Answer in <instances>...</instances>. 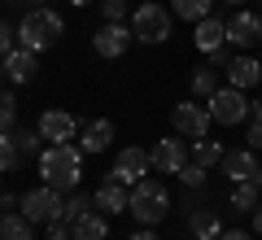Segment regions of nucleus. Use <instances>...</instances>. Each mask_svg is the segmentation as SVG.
<instances>
[{
	"mask_svg": "<svg viewBox=\"0 0 262 240\" xmlns=\"http://www.w3.org/2000/svg\"><path fill=\"white\" fill-rule=\"evenodd\" d=\"M149 170H153L149 153L131 144V148H122V153L114 157V166H110V175H105V179H114V184H122V188H136L140 179H149Z\"/></svg>",
	"mask_w": 262,
	"mask_h": 240,
	"instance_id": "6",
	"label": "nucleus"
},
{
	"mask_svg": "<svg viewBox=\"0 0 262 240\" xmlns=\"http://www.w3.org/2000/svg\"><path fill=\"white\" fill-rule=\"evenodd\" d=\"M258 184H262V170H258Z\"/></svg>",
	"mask_w": 262,
	"mask_h": 240,
	"instance_id": "38",
	"label": "nucleus"
},
{
	"mask_svg": "<svg viewBox=\"0 0 262 240\" xmlns=\"http://www.w3.org/2000/svg\"><path fill=\"white\" fill-rule=\"evenodd\" d=\"M249 105L253 101H245V88H219L210 96V114H214L219 127H241L249 118Z\"/></svg>",
	"mask_w": 262,
	"mask_h": 240,
	"instance_id": "5",
	"label": "nucleus"
},
{
	"mask_svg": "<svg viewBox=\"0 0 262 240\" xmlns=\"http://www.w3.org/2000/svg\"><path fill=\"white\" fill-rule=\"evenodd\" d=\"M179 179H184L188 188H201V184H206V166H196V162H188V166L179 170Z\"/></svg>",
	"mask_w": 262,
	"mask_h": 240,
	"instance_id": "30",
	"label": "nucleus"
},
{
	"mask_svg": "<svg viewBox=\"0 0 262 240\" xmlns=\"http://www.w3.org/2000/svg\"><path fill=\"white\" fill-rule=\"evenodd\" d=\"M0 240H35V223H31L22 210L5 214V219H0Z\"/></svg>",
	"mask_w": 262,
	"mask_h": 240,
	"instance_id": "18",
	"label": "nucleus"
},
{
	"mask_svg": "<svg viewBox=\"0 0 262 240\" xmlns=\"http://www.w3.org/2000/svg\"><path fill=\"white\" fill-rule=\"evenodd\" d=\"M219 240H253V236H249V231H223Z\"/></svg>",
	"mask_w": 262,
	"mask_h": 240,
	"instance_id": "34",
	"label": "nucleus"
},
{
	"mask_svg": "<svg viewBox=\"0 0 262 240\" xmlns=\"http://www.w3.org/2000/svg\"><path fill=\"white\" fill-rule=\"evenodd\" d=\"M253 231H262V205L253 210Z\"/></svg>",
	"mask_w": 262,
	"mask_h": 240,
	"instance_id": "35",
	"label": "nucleus"
},
{
	"mask_svg": "<svg viewBox=\"0 0 262 240\" xmlns=\"http://www.w3.org/2000/svg\"><path fill=\"white\" fill-rule=\"evenodd\" d=\"M232 5H236V0H232Z\"/></svg>",
	"mask_w": 262,
	"mask_h": 240,
	"instance_id": "39",
	"label": "nucleus"
},
{
	"mask_svg": "<svg viewBox=\"0 0 262 240\" xmlns=\"http://www.w3.org/2000/svg\"><path fill=\"white\" fill-rule=\"evenodd\" d=\"M232 205L241 214H253L262 205V184L258 179H245V184H232Z\"/></svg>",
	"mask_w": 262,
	"mask_h": 240,
	"instance_id": "20",
	"label": "nucleus"
},
{
	"mask_svg": "<svg viewBox=\"0 0 262 240\" xmlns=\"http://www.w3.org/2000/svg\"><path fill=\"white\" fill-rule=\"evenodd\" d=\"M127 240H158L153 231H136V236H127Z\"/></svg>",
	"mask_w": 262,
	"mask_h": 240,
	"instance_id": "36",
	"label": "nucleus"
},
{
	"mask_svg": "<svg viewBox=\"0 0 262 240\" xmlns=\"http://www.w3.org/2000/svg\"><path fill=\"white\" fill-rule=\"evenodd\" d=\"M206 57H210V66H223V70H227V66L236 61V57H232V44H223V48H214V53H206Z\"/></svg>",
	"mask_w": 262,
	"mask_h": 240,
	"instance_id": "32",
	"label": "nucleus"
},
{
	"mask_svg": "<svg viewBox=\"0 0 262 240\" xmlns=\"http://www.w3.org/2000/svg\"><path fill=\"white\" fill-rule=\"evenodd\" d=\"M92 201H96V210H101V214H127L131 210V192L122 184H114V179H105V184L96 188Z\"/></svg>",
	"mask_w": 262,
	"mask_h": 240,
	"instance_id": "15",
	"label": "nucleus"
},
{
	"mask_svg": "<svg viewBox=\"0 0 262 240\" xmlns=\"http://www.w3.org/2000/svg\"><path fill=\"white\" fill-rule=\"evenodd\" d=\"M22 162H27V148H22L13 136H5V140H0V166H5V170H18Z\"/></svg>",
	"mask_w": 262,
	"mask_h": 240,
	"instance_id": "25",
	"label": "nucleus"
},
{
	"mask_svg": "<svg viewBox=\"0 0 262 240\" xmlns=\"http://www.w3.org/2000/svg\"><path fill=\"white\" fill-rule=\"evenodd\" d=\"M35 57H39V53H31V48H13V53L5 57V83H9V88L31 83V79H35V70H39Z\"/></svg>",
	"mask_w": 262,
	"mask_h": 240,
	"instance_id": "13",
	"label": "nucleus"
},
{
	"mask_svg": "<svg viewBox=\"0 0 262 240\" xmlns=\"http://www.w3.org/2000/svg\"><path fill=\"white\" fill-rule=\"evenodd\" d=\"M214 92H219V70H196V74H192V96L210 101Z\"/></svg>",
	"mask_w": 262,
	"mask_h": 240,
	"instance_id": "27",
	"label": "nucleus"
},
{
	"mask_svg": "<svg viewBox=\"0 0 262 240\" xmlns=\"http://www.w3.org/2000/svg\"><path fill=\"white\" fill-rule=\"evenodd\" d=\"M61 210H66V201H61V192H57V188H35V192H27L22 197V214H27L31 223H53V219H61Z\"/></svg>",
	"mask_w": 262,
	"mask_h": 240,
	"instance_id": "8",
	"label": "nucleus"
},
{
	"mask_svg": "<svg viewBox=\"0 0 262 240\" xmlns=\"http://www.w3.org/2000/svg\"><path fill=\"white\" fill-rule=\"evenodd\" d=\"M70 227H75V240H105V236H110V223H105L101 210H88L83 219L70 223Z\"/></svg>",
	"mask_w": 262,
	"mask_h": 240,
	"instance_id": "19",
	"label": "nucleus"
},
{
	"mask_svg": "<svg viewBox=\"0 0 262 240\" xmlns=\"http://www.w3.org/2000/svg\"><path fill=\"white\" fill-rule=\"evenodd\" d=\"M101 13H105V22H122L127 18V0H101Z\"/></svg>",
	"mask_w": 262,
	"mask_h": 240,
	"instance_id": "29",
	"label": "nucleus"
},
{
	"mask_svg": "<svg viewBox=\"0 0 262 240\" xmlns=\"http://www.w3.org/2000/svg\"><path fill=\"white\" fill-rule=\"evenodd\" d=\"M39 175L57 192H75L79 175H83V148L79 144H48L39 153Z\"/></svg>",
	"mask_w": 262,
	"mask_h": 240,
	"instance_id": "1",
	"label": "nucleus"
},
{
	"mask_svg": "<svg viewBox=\"0 0 262 240\" xmlns=\"http://www.w3.org/2000/svg\"><path fill=\"white\" fill-rule=\"evenodd\" d=\"M61 35H66V27H61V18H57L48 5L27 9L22 22H18V39H22V48H31V53H48V48H57Z\"/></svg>",
	"mask_w": 262,
	"mask_h": 240,
	"instance_id": "2",
	"label": "nucleus"
},
{
	"mask_svg": "<svg viewBox=\"0 0 262 240\" xmlns=\"http://www.w3.org/2000/svg\"><path fill=\"white\" fill-rule=\"evenodd\" d=\"M258 157H253V148H227L223 153V175L232 179V184H245V179H258Z\"/></svg>",
	"mask_w": 262,
	"mask_h": 240,
	"instance_id": "14",
	"label": "nucleus"
},
{
	"mask_svg": "<svg viewBox=\"0 0 262 240\" xmlns=\"http://www.w3.org/2000/svg\"><path fill=\"white\" fill-rule=\"evenodd\" d=\"M188 227H192V236H196V240H219V236H223V223H219V214H214V210H192Z\"/></svg>",
	"mask_w": 262,
	"mask_h": 240,
	"instance_id": "22",
	"label": "nucleus"
},
{
	"mask_svg": "<svg viewBox=\"0 0 262 240\" xmlns=\"http://www.w3.org/2000/svg\"><path fill=\"white\" fill-rule=\"evenodd\" d=\"M88 210H96V201H92V197H83V192H70V197H66V210H61V219H66V223H79Z\"/></svg>",
	"mask_w": 262,
	"mask_h": 240,
	"instance_id": "26",
	"label": "nucleus"
},
{
	"mask_svg": "<svg viewBox=\"0 0 262 240\" xmlns=\"http://www.w3.org/2000/svg\"><path fill=\"white\" fill-rule=\"evenodd\" d=\"M70 5H75V9H83V5H88V0H70Z\"/></svg>",
	"mask_w": 262,
	"mask_h": 240,
	"instance_id": "37",
	"label": "nucleus"
},
{
	"mask_svg": "<svg viewBox=\"0 0 262 240\" xmlns=\"http://www.w3.org/2000/svg\"><path fill=\"white\" fill-rule=\"evenodd\" d=\"M166 214H170L166 184H158V179H140V184L131 188V219H136V223L153 227V223H162Z\"/></svg>",
	"mask_w": 262,
	"mask_h": 240,
	"instance_id": "3",
	"label": "nucleus"
},
{
	"mask_svg": "<svg viewBox=\"0 0 262 240\" xmlns=\"http://www.w3.org/2000/svg\"><path fill=\"white\" fill-rule=\"evenodd\" d=\"M110 140H114V122H105V118L88 122V127L79 131V148H83V157H88V153H101V148H110Z\"/></svg>",
	"mask_w": 262,
	"mask_h": 240,
	"instance_id": "16",
	"label": "nucleus"
},
{
	"mask_svg": "<svg viewBox=\"0 0 262 240\" xmlns=\"http://www.w3.org/2000/svg\"><path fill=\"white\" fill-rule=\"evenodd\" d=\"M70 236H75V227H70L66 219H53V223H48V240H70Z\"/></svg>",
	"mask_w": 262,
	"mask_h": 240,
	"instance_id": "31",
	"label": "nucleus"
},
{
	"mask_svg": "<svg viewBox=\"0 0 262 240\" xmlns=\"http://www.w3.org/2000/svg\"><path fill=\"white\" fill-rule=\"evenodd\" d=\"M149 162L158 175H179V170L188 166V153H184V140H158V144L149 148Z\"/></svg>",
	"mask_w": 262,
	"mask_h": 240,
	"instance_id": "11",
	"label": "nucleus"
},
{
	"mask_svg": "<svg viewBox=\"0 0 262 240\" xmlns=\"http://www.w3.org/2000/svg\"><path fill=\"white\" fill-rule=\"evenodd\" d=\"M5 5H13V9H39L44 0H5Z\"/></svg>",
	"mask_w": 262,
	"mask_h": 240,
	"instance_id": "33",
	"label": "nucleus"
},
{
	"mask_svg": "<svg viewBox=\"0 0 262 240\" xmlns=\"http://www.w3.org/2000/svg\"><path fill=\"white\" fill-rule=\"evenodd\" d=\"M227 79H232V88H253L262 79V66L253 61V57H236V61L227 66Z\"/></svg>",
	"mask_w": 262,
	"mask_h": 240,
	"instance_id": "21",
	"label": "nucleus"
},
{
	"mask_svg": "<svg viewBox=\"0 0 262 240\" xmlns=\"http://www.w3.org/2000/svg\"><path fill=\"white\" fill-rule=\"evenodd\" d=\"M0 122H5V131L18 127V96H13V88H5V96H0Z\"/></svg>",
	"mask_w": 262,
	"mask_h": 240,
	"instance_id": "28",
	"label": "nucleus"
},
{
	"mask_svg": "<svg viewBox=\"0 0 262 240\" xmlns=\"http://www.w3.org/2000/svg\"><path fill=\"white\" fill-rule=\"evenodd\" d=\"M131 31H136L140 44H162V39H170V13L158 0H144L140 9L131 13Z\"/></svg>",
	"mask_w": 262,
	"mask_h": 240,
	"instance_id": "4",
	"label": "nucleus"
},
{
	"mask_svg": "<svg viewBox=\"0 0 262 240\" xmlns=\"http://www.w3.org/2000/svg\"><path fill=\"white\" fill-rule=\"evenodd\" d=\"M223 153H227V148L223 144H219V140H210V136H201V140H192V162H196V166H223Z\"/></svg>",
	"mask_w": 262,
	"mask_h": 240,
	"instance_id": "23",
	"label": "nucleus"
},
{
	"mask_svg": "<svg viewBox=\"0 0 262 240\" xmlns=\"http://www.w3.org/2000/svg\"><path fill=\"white\" fill-rule=\"evenodd\" d=\"M210 122H214L210 105H196V101H179L175 110H170V127H175L179 136H188V140H201V136L210 131Z\"/></svg>",
	"mask_w": 262,
	"mask_h": 240,
	"instance_id": "7",
	"label": "nucleus"
},
{
	"mask_svg": "<svg viewBox=\"0 0 262 240\" xmlns=\"http://www.w3.org/2000/svg\"><path fill=\"white\" fill-rule=\"evenodd\" d=\"M196 48L201 53H214V48H223L227 44V22H219V18H201L196 22Z\"/></svg>",
	"mask_w": 262,
	"mask_h": 240,
	"instance_id": "17",
	"label": "nucleus"
},
{
	"mask_svg": "<svg viewBox=\"0 0 262 240\" xmlns=\"http://www.w3.org/2000/svg\"><path fill=\"white\" fill-rule=\"evenodd\" d=\"M39 136L53 140V144H70V140L79 136V122L70 118L66 110H44L39 114Z\"/></svg>",
	"mask_w": 262,
	"mask_h": 240,
	"instance_id": "12",
	"label": "nucleus"
},
{
	"mask_svg": "<svg viewBox=\"0 0 262 240\" xmlns=\"http://www.w3.org/2000/svg\"><path fill=\"white\" fill-rule=\"evenodd\" d=\"M262 39V18L253 9H236L232 18H227V44L232 48H249Z\"/></svg>",
	"mask_w": 262,
	"mask_h": 240,
	"instance_id": "9",
	"label": "nucleus"
},
{
	"mask_svg": "<svg viewBox=\"0 0 262 240\" xmlns=\"http://www.w3.org/2000/svg\"><path fill=\"white\" fill-rule=\"evenodd\" d=\"M131 35H136V31L131 27H122V22H105L101 31H96V57H105V61H114V57H122L131 48Z\"/></svg>",
	"mask_w": 262,
	"mask_h": 240,
	"instance_id": "10",
	"label": "nucleus"
},
{
	"mask_svg": "<svg viewBox=\"0 0 262 240\" xmlns=\"http://www.w3.org/2000/svg\"><path fill=\"white\" fill-rule=\"evenodd\" d=\"M210 5H214V0H175L170 9H175V18H184V22H201V18H210Z\"/></svg>",
	"mask_w": 262,
	"mask_h": 240,
	"instance_id": "24",
	"label": "nucleus"
}]
</instances>
